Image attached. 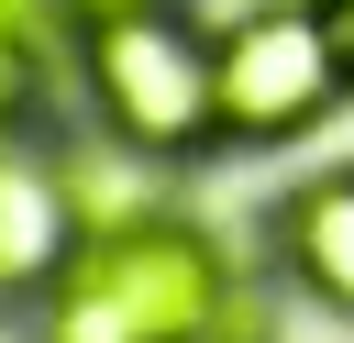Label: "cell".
<instances>
[{
  "instance_id": "cell-1",
  "label": "cell",
  "mask_w": 354,
  "mask_h": 343,
  "mask_svg": "<svg viewBox=\"0 0 354 343\" xmlns=\"http://www.w3.org/2000/svg\"><path fill=\"white\" fill-rule=\"evenodd\" d=\"M232 310L221 243L177 210H133L77 232V254L44 288V343H210Z\"/></svg>"
},
{
  "instance_id": "cell-2",
  "label": "cell",
  "mask_w": 354,
  "mask_h": 343,
  "mask_svg": "<svg viewBox=\"0 0 354 343\" xmlns=\"http://www.w3.org/2000/svg\"><path fill=\"white\" fill-rule=\"evenodd\" d=\"M77 100L100 111V133L144 166H177L199 144H221V66H210V22L177 0L144 11H100L77 22Z\"/></svg>"
},
{
  "instance_id": "cell-3",
  "label": "cell",
  "mask_w": 354,
  "mask_h": 343,
  "mask_svg": "<svg viewBox=\"0 0 354 343\" xmlns=\"http://www.w3.org/2000/svg\"><path fill=\"white\" fill-rule=\"evenodd\" d=\"M210 66H221V144H310L354 100L310 0H254L210 22Z\"/></svg>"
},
{
  "instance_id": "cell-4",
  "label": "cell",
  "mask_w": 354,
  "mask_h": 343,
  "mask_svg": "<svg viewBox=\"0 0 354 343\" xmlns=\"http://www.w3.org/2000/svg\"><path fill=\"white\" fill-rule=\"evenodd\" d=\"M77 199H66V155L33 133V122H11L0 133V299H44L55 288V266L77 254Z\"/></svg>"
},
{
  "instance_id": "cell-5",
  "label": "cell",
  "mask_w": 354,
  "mask_h": 343,
  "mask_svg": "<svg viewBox=\"0 0 354 343\" xmlns=\"http://www.w3.org/2000/svg\"><path fill=\"white\" fill-rule=\"evenodd\" d=\"M277 266H288L321 310L354 321V166H321V177H299V188L277 199Z\"/></svg>"
},
{
  "instance_id": "cell-6",
  "label": "cell",
  "mask_w": 354,
  "mask_h": 343,
  "mask_svg": "<svg viewBox=\"0 0 354 343\" xmlns=\"http://www.w3.org/2000/svg\"><path fill=\"white\" fill-rule=\"evenodd\" d=\"M55 77H77V22L55 0H0V133L44 122Z\"/></svg>"
},
{
  "instance_id": "cell-7",
  "label": "cell",
  "mask_w": 354,
  "mask_h": 343,
  "mask_svg": "<svg viewBox=\"0 0 354 343\" xmlns=\"http://www.w3.org/2000/svg\"><path fill=\"white\" fill-rule=\"evenodd\" d=\"M321 11V44H332V66H343V89H354V0H310Z\"/></svg>"
},
{
  "instance_id": "cell-8",
  "label": "cell",
  "mask_w": 354,
  "mask_h": 343,
  "mask_svg": "<svg viewBox=\"0 0 354 343\" xmlns=\"http://www.w3.org/2000/svg\"><path fill=\"white\" fill-rule=\"evenodd\" d=\"M66 22H100V11H144V0H55Z\"/></svg>"
}]
</instances>
